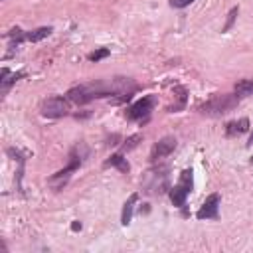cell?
<instances>
[{
  "label": "cell",
  "mask_w": 253,
  "mask_h": 253,
  "mask_svg": "<svg viewBox=\"0 0 253 253\" xmlns=\"http://www.w3.org/2000/svg\"><path fill=\"white\" fill-rule=\"evenodd\" d=\"M247 144H253V132H251V136H249V142Z\"/></svg>",
  "instance_id": "cell-23"
},
{
  "label": "cell",
  "mask_w": 253,
  "mask_h": 253,
  "mask_svg": "<svg viewBox=\"0 0 253 253\" xmlns=\"http://www.w3.org/2000/svg\"><path fill=\"white\" fill-rule=\"evenodd\" d=\"M194 170L192 168H186L182 174H180V180L174 188H170V200L174 206L178 208H184L186 206V198L190 196L192 192V186H194Z\"/></svg>",
  "instance_id": "cell-4"
},
{
  "label": "cell",
  "mask_w": 253,
  "mask_h": 253,
  "mask_svg": "<svg viewBox=\"0 0 253 253\" xmlns=\"http://www.w3.org/2000/svg\"><path fill=\"white\" fill-rule=\"evenodd\" d=\"M176 91H178V101H176L174 105L166 107V111H168V113H178V111H182V109L186 107V95H188V93H186V89L178 85V87H176Z\"/></svg>",
  "instance_id": "cell-16"
},
{
  "label": "cell",
  "mask_w": 253,
  "mask_h": 253,
  "mask_svg": "<svg viewBox=\"0 0 253 253\" xmlns=\"http://www.w3.org/2000/svg\"><path fill=\"white\" fill-rule=\"evenodd\" d=\"M138 202V194H130L128 200L123 204V211H121V223L128 225L132 219V211H134V204Z\"/></svg>",
  "instance_id": "cell-11"
},
{
  "label": "cell",
  "mask_w": 253,
  "mask_h": 253,
  "mask_svg": "<svg viewBox=\"0 0 253 253\" xmlns=\"http://www.w3.org/2000/svg\"><path fill=\"white\" fill-rule=\"evenodd\" d=\"M176 144H178V142H176L174 136H164V138H160V140L152 146V150H150V162H158V160L170 156V154L176 150Z\"/></svg>",
  "instance_id": "cell-8"
},
{
  "label": "cell",
  "mask_w": 253,
  "mask_h": 253,
  "mask_svg": "<svg viewBox=\"0 0 253 253\" xmlns=\"http://www.w3.org/2000/svg\"><path fill=\"white\" fill-rule=\"evenodd\" d=\"M237 14H239V8H237V6L229 10V14H227V22H225V26L221 28V32H229V30L233 28V24H235V18H237Z\"/></svg>",
  "instance_id": "cell-19"
},
{
  "label": "cell",
  "mask_w": 253,
  "mask_h": 253,
  "mask_svg": "<svg viewBox=\"0 0 253 253\" xmlns=\"http://www.w3.org/2000/svg\"><path fill=\"white\" fill-rule=\"evenodd\" d=\"M194 0H170V6L172 8H186V6H190Z\"/></svg>",
  "instance_id": "cell-21"
},
{
  "label": "cell",
  "mask_w": 253,
  "mask_h": 253,
  "mask_svg": "<svg viewBox=\"0 0 253 253\" xmlns=\"http://www.w3.org/2000/svg\"><path fill=\"white\" fill-rule=\"evenodd\" d=\"M6 36H8V40H10V47H12V49H14V47H18V45L26 40V32H22L20 28H12Z\"/></svg>",
  "instance_id": "cell-17"
},
{
  "label": "cell",
  "mask_w": 253,
  "mask_h": 253,
  "mask_svg": "<svg viewBox=\"0 0 253 253\" xmlns=\"http://www.w3.org/2000/svg\"><path fill=\"white\" fill-rule=\"evenodd\" d=\"M219 194H210L202 208L196 211L198 219H217L219 217Z\"/></svg>",
  "instance_id": "cell-9"
},
{
  "label": "cell",
  "mask_w": 253,
  "mask_h": 253,
  "mask_svg": "<svg viewBox=\"0 0 253 253\" xmlns=\"http://www.w3.org/2000/svg\"><path fill=\"white\" fill-rule=\"evenodd\" d=\"M109 53H111V51H109L107 47H101V49H95L93 53H89V59H91V61H101V59H105Z\"/></svg>",
  "instance_id": "cell-20"
},
{
  "label": "cell",
  "mask_w": 253,
  "mask_h": 253,
  "mask_svg": "<svg viewBox=\"0 0 253 253\" xmlns=\"http://www.w3.org/2000/svg\"><path fill=\"white\" fill-rule=\"evenodd\" d=\"M239 103V97L237 95H231V93H221V95H213L210 97L202 107L200 111L208 117H219V115H225L229 111H233Z\"/></svg>",
  "instance_id": "cell-2"
},
{
  "label": "cell",
  "mask_w": 253,
  "mask_h": 253,
  "mask_svg": "<svg viewBox=\"0 0 253 253\" xmlns=\"http://www.w3.org/2000/svg\"><path fill=\"white\" fill-rule=\"evenodd\" d=\"M79 164H81V154H77V146L71 150V154H69V164L65 166V168H61L59 172H55L53 176H49V180H47V184L55 190V192H59L65 184H67V180L71 178V174L79 168Z\"/></svg>",
  "instance_id": "cell-5"
},
{
  "label": "cell",
  "mask_w": 253,
  "mask_h": 253,
  "mask_svg": "<svg viewBox=\"0 0 253 253\" xmlns=\"http://www.w3.org/2000/svg\"><path fill=\"white\" fill-rule=\"evenodd\" d=\"M105 166H115L119 172H123V174H128V170H130V166H128V162H126V158L119 152V154H113V156H109L107 160H105Z\"/></svg>",
  "instance_id": "cell-13"
},
{
  "label": "cell",
  "mask_w": 253,
  "mask_h": 253,
  "mask_svg": "<svg viewBox=\"0 0 253 253\" xmlns=\"http://www.w3.org/2000/svg\"><path fill=\"white\" fill-rule=\"evenodd\" d=\"M140 140H142V134H132V136H128V138L125 140V144H123V152H128V150L136 148Z\"/></svg>",
  "instance_id": "cell-18"
},
{
  "label": "cell",
  "mask_w": 253,
  "mask_h": 253,
  "mask_svg": "<svg viewBox=\"0 0 253 253\" xmlns=\"http://www.w3.org/2000/svg\"><path fill=\"white\" fill-rule=\"evenodd\" d=\"M71 229H73V231H79V229H81V223H79V221H73V223H71Z\"/></svg>",
  "instance_id": "cell-22"
},
{
  "label": "cell",
  "mask_w": 253,
  "mask_h": 253,
  "mask_svg": "<svg viewBox=\"0 0 253 253\" xmlns=\"http://www.w3.org/2000/svg\"><path fill=\"white\" fill-rule=\"evenodd\" d=\"M40 113L47 119H59L69 113V105L63 97H47L40 105Z\"/></svg>",
  "instance_id": "cell-6"
},
{
  "label": "cell",
  "mask_w": 253,
  "mask_h": 253,
  "mask_svg": "<svg viewBox=\"0 0 253 253\" xmlns=\"http://www.w3.org/2000/svg\"><path fill=\"white\" fill-rule=\"evenodd\" d=\"M142 188L146 194H164L168 190V166L152 168L144 174Z\"/></svg>",
  "instance_id": "cell-3"
},
{
  "label": "cell",
  "mask_w": 253,
  "mask_h": 253,
  "mask_svg": "<svg viewBox=\"0 0 253 253\" xmlns=\"http://www.w3.org/2000/svg\"><path fill=\"white\" fill-rule=\"evenodd\" d=\"M136 91V83L130 77H113V79H99L93 83H83L71 87L67 91V101L75 105H85L93 99L101 97H115L113 103H123L132 97Z\"/></svg>",
  "instance_id": "cell-1"
},
{
  "label": "cell",
  "mask_w": 253,
  "mask_h": 253,
  "mask_svg": "<svg viewBox=\"0 0 253 253\" xmlns=\"http://www.w3.org/2000/svg\"><path fill=\"white\" fill-rule=\"evenodd\" d=\"M156 105V97L154 95H146V97H142L140 101H136V103H132L128 109H126V119H130V121H142V119H146L148 115H150V111H152V107Z\"/></svg>",
  "instance_id": "cell-7"
},
{
  "label": "cell",
  "mask_w": 253,
  "mask_h": 253,
  "mask_svg": "<svg viewBox=\"0 0 253 253\" xmlns=\"http://www.w3.org/2000/svg\"><path fill=\"white\" fill-rule=\"evenodd\" d=\"M26 73L24 71H18V73H10V69L8 67H4L2 69V73H0V89H2V93H6L20 77H24Z\"/></svg>",
  "instance_id": "cell-10"
},
{
  "label": "cell",
  "mask_w": 253,
  "mask_h": 253,
  "mask_svg": "<svg viewBox=\"0 0 253 253\" xmlns=\"http://www.w3.org/2000/svg\"><path fill=\"white\" fill-rule=\"evenodd\" d=\"M235 95L237 97H249L253 95V79H241L235 83Z\"/></svg>",
  "instance_id": "cell-15"
},
{
  "label": "cell",
  "mask_w": 253,
  "mask_h": 253,
  "mask_svg": "<svg viewBox=\"0 0 253 253\" xmlns=\"http://www.w3.org/2000/svg\"><path fill=\"white\" fill-rule=\"evenodd\" d=\"M251 162H253V158H251Z\"/></svg>",
  "instance_id": "cell-24"
},
{
  "label": "cell",
  "mask_w": 253,
  "mask_h": 253,
  "mask_svg": "<svg viewBox=\"0 0 253 253\" xmlns=\"http://www.w3.org/2000/svg\"><path fill=\"white\" fill-rule=\"evenodd\" d=\"M51 32H53L51 26H42V28H36V30H32V32H26V40H28V42H40V40L47 38Z\"/></svg>",
  "instance_id": "cell-14"
},
{
  "label": "cell",
  "mask_w": 253,
  "mask_h": 253,
  "mask_svg": "<svg viewBox=\"0 0 253 253\" xmlns=\"http://www.w3.org/2000/svg\"><path fill=\"white\" fill-rule=\"evenodd\" d=\"M247 128H249V119H247V117H241L239 121L227 123L225 132H227V136H237V134H243Z\"/></svg>",
  "instance_id": "cell-12"
}]
</instances>
